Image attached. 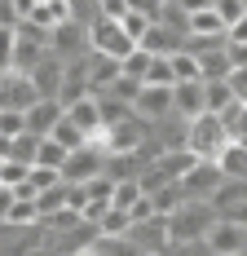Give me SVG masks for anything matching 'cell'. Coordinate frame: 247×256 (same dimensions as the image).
<instances>
[{"label":"cell","instance_id":"obj_1","mask_svg":"<svg viewBox=\"0 0 247 256\" xmlns=\"http://www.w3.org/2000/svg\"><path fill=\"white\" fill-rule=\"evenodd\" d=\"M212 226H216V208L212 204H181L176 212L164 216L168 243H203Z\"/></svg>","mask_w":247,"mask_h":256},{"label":"cell","instance_id":"obj_2","mask_svg":"<svg viewBox=\"0 0 247 256\" xmlns=\"http://www.w3.org/2000/svg\"><path fill=\"white\" fill-rule=\"evenodd\" d=\"M225 146H230V132H225L221 115H194L186 124V150L194 154V159H212L216 164V154Z\"/></svg>","mask_w":247,"mask_h":256},{"label":"cell","instance_id":"obj_3","mask_svg":"<svg viewBox=\"0 0 247 256\" xmlns=\"http://www.w3.org/2000/svg\"><path fill=\"white\" fill-rule=\"evenodd\" d=\"M221 168L212 164V159H194L181 177H176V190H181V199L186 204H212V194H216V186H221Z\"/></svg>","mask_w":247,"mask_h":256},{"label":"cell","instance_id":"obj_4","mask_svg":"<svg viewBox=\"0 0 247 256\" xmlns=\"http://www.w3.org/2000/svg\"><path fill=\"white\" fill-rule=\"evenodd\" d=\"M102 159H106V150H102V142H84V146H75L71 154H66V164H62V186H84V181L102 177Z\"/></svg>","mask_w":247,"mask_h":256},{"label":"cell","instance_id":"obj_5","mask_svg":"<svg viewBox=\"0 0 247 256\" xmlns=\"http://www.w3.org/2000/svg\"><path fill=\"white\" fill-rule=\"evenodd\" d=\"M49 53L58 58V62H80V58H88V26L80 22H58L49 31Z\"/></svg>","mask_w":247,"mask_h":256},{"label":"cell","instance_id":"obj_6","mask_svg":"<svg viewBox=\"0 0 247 256\" xmlns=\"http://www.w3.org/2000/svg\"><path fill=\"white\" fill-rule=\"evenodd\" d=\"M203 243H208L212 256H238V252H247V230L234 226V221H225V216H216V226L208 230Z\"/></svg>","mask_w":247,"mask_h":256},{"label":"cell","instance_id":"obj_7","mask_svg":"<svg viewBox=\"0 0 247 256\" xmlns=\"http://www.w3.org/2000/svg\"><path fill=\"white\" fill-rule=\"evenodd\" d=\"M40 102V93H36V84L18 71H4L0 76V110H26V106Z\"/></svg>","mask_w":247,"mask_h":256},{"label":"cell","instance_id":"obj_8","mask_svg":"<svg viewBox=\"0 0 247 256\" xmlns=\"http://www.w3.org/2000/svg\"><path fill=\"white\" fill-rule=\"evenodd\" d=\"M128 243H132L142 256H159L164 248H168L164 216H150V221H137V226H128Z\"/></svg>","mask_w":247,"mask_h":256},{"label":"cell","instance_id":"obj_9","mask_svg":"<svg viewBox=\"0 0 247 256\" xmlns=\"http://www.w3.org/2000/svg\"><path fill=\"white\" fill-rule=\"evenodd\" d=\"M132 115L137 120H164V115H172V88L142 84V93L132 98Z\"/></svg>","mask_w":247,"mask_h":256},{"label":"cell","instance_id":"obj_10","mask_svg":"<svg viewBox=\"0 0 247 256\" xmlns=\"http://www.w3.org/2000/svg\"><path fill=\"white\" fill-rule=\"evenodd\" d=\"M58 120H62V102H58V98H40L36 106L22 110V128L31 132V137H49Z\"/></svg>","mask_w":247,"mask_h":256},{"label":"cell","instance_id":"obj_11","mask_svg":"<svg viewBox=\"0 0 247 256\" xmlns=\"http://www.w3.org/2000/svg\"><path fill=\"white\" fill-rule=\"evenodd\" d=\"M84 80H88V93L98 98V93H106V88L120 80V62L106 58V53H88V58H84Z\"/></svg>","mask_w":247,"mask_h":256},{"label":"cell","instance_id":"obj_12","mask_svg":"<svg viewBox=\"0 0 247 256\" xmlns=\"http://www.w3.org/2000/svg\"><path fill=\"white\" fill-rule=\"evenodd\" d=\"M181 40H186V36H176V31H168V26L150 22L146 36L137 40V49L150 53V58H172V53H181Z\"/></svg>","mask_w":247,"mask_h":256},{"label":"cell","instance_id":"obj_13","mask_svg":"<svg viewBox=\"0 0 247 256\" xmlns=\"http://www.w3.org/2000/svg\"><path fill=\"white\" fill-rule=\"evenodd\" d=\"M172 115L176 120H194L203 115V80H186V84H172Z\"/></svg>","mask_w":247,"mask_h":256},{"label":"cell","instance_id":"obj_14","mask_svg":"<svg viewBox=\"0 0 247 256\" xmlns=\"http://www.w3.org/2000/svg\"><path fill=\"white\" fill-rule=\"evenodd\" d=\"M62 66H66V62H58L53 53H44V58L36 62V71H31L26 80L36 84L40 98H58V88H62Z\"/></svg>","mask_w":247,"mask_h":256},{"label":"cell","instance_id":"obj_15","mask_svg":"<svg viewBox=\"0 0 247 256\" xmlns=\"http://www.w3.org/2000/svg\"><path fill=\"white\" fill-rule=\"evenodd\" d=\"M66 18H71L66 0H36V9L26 14V22L36 26V31H44V36H49V31H53L58 22H66Z\"/></svg>","mask_w":247,"mask_h":256},{"label":"cell","instance_id":"obj_16","mask_svg":"<svg viewBox=\"0 0 247 256\" xmlns=\"http://www.w3.org/2000/svg\"><path fill=\"white\" fill-rule=\"evenodd\" d=\"M66 120H71V124L80 128L84 137H88V142H93V137L102 132V120H98V102H93V98H80V102H71V106H66Z\"/></svg>","mask_w":247,"mask_h":256},{"label":"cell","instance_id":"obj_17","mask_svg":"<svg viewBox=\"0 0 247 256\" xmlns=\"http://www.w3.org/2000/svg\"><path fill=\"white\" fill-rule=\"evenodd\" d=\"M216 168H221V177H230V181H247V146L230 142V146L216 154Z\"/></svg>","mask_w":247,"mask_h":256},{"label":"cell","instance_id":"obj_18","mask_svg":"<svg viewBox=\"0 0 247 256\" xmlns=\"http://www.w3.org/2000/svg\"><path fill=\"white\" fill-rule=\"evenodd\" d=\"M230 102H238V98L230 93L225 80H203V115H221Z\"/></svg>","mask_w":247,"mask_h":256},{"label":"cell","instance_id":"obj_19","mask_svg":"<svg viewBox=\"0 0 247 256\" xmlns=\"http://www.w3.org/2000/svg\"><path fill=\"white\" fill-rule=\"evenodd\" d=\"M93 102H98V120H102V128H115V124H124V120L132 115V106L120 102V98H110V93H98Z\"/></svg>","mask_w":247,"mask_h":256},{"label":"cell","instance_id":"obj_20","mask_svg":"<svg viewBox=\"0 0 247 256\" xmlns=\"http://www.w3.org/2000/svg\"><path fill=\"white\" fill-rule=\"evenodd\" d=\"M93 252L98 256H142L128 243V234H98V238H93Z\"/></svg>","mask_w":247,"mask_h":256},{"label":"cell","instance_id":"obj_21","mask_svg":"<svg viewBox=\"0 0 247 256\" xmlns=\"http://www.w3.org/2000/svg\"><path fill=\"white\" fill-rule=\"evenodd\" d=\"M66 154L53 137H40V146H36V168H53V172H62V164H66Z\"/></svg>","mask_w":247,"mask_h":256},{"label":"cell","instance_id":"obj_22","mask_svg":"<svg viewBox=\"0 0 247 256\" xmlns=\"http://www.w3.org/2000/svg\"><path fill=\"white\" fill-rule=\"evenodd\" d=\"M194 62H198V80H225L230 76V58H225V49L203 53V58H194Z\"/></svg>","mask_w":247,"mask_h":256},{"label":"cell","instance_id":"obj_23","mask_svg":"<svg viewBox=\"0 0 247 256\" xmlns=\"http://www.w3.org/2000/svg\"><path fill=\"white\" fill-rule=\"evenodd\" d=\"M49 137L58 142V146H62V150H75V146H84V142H88V137H84V132H80V128H75L71 120H66V110H62V120L53 124V132H49Z\"/></svg>","mask_w":247,"mask_h":256},{"label":"cell","instance_id":"obj_24","mask_svg":"<svg viewBox=\"0 0 247 256\" xmlns=\"http://www.w3.org/2000/svg\"><path fill=\"white\" fill-rule=\"evenodd\" d=\"M154 22H159V26H168V31H176V36H190V14H186L181 4H164Z\"/></svg>","mask_w":247,"mask_h":256},{"label":"cell","instance_id":"obj_25","mask_svg":"<svg viewBox=\"0 0 247 256\" xmlns=\"http://www.w3.org/2000/svg\"><path fill=\"white\" fill-rule=\"evenodd\" d=\"M36 146H40V137H31V132H18V137L9 142V159L31 168V164H36Z\"/></svg>","mask_w":247,"mask_h":256},{"label":"cell","instance_id":"obj_26","mask_svg":"<svg viewBox=\"0 0 247 256\" xmlns=\"http://www.w3.org/2000/svg\"><path fill=\"white\" fill-rule=\"evenodd\" d=\"M150 204H154V216H168V212H176L186 199H181V190H176V181H172V186H159V190L150 194Z\"/></svg>","mask_w":247,"mask_h":256},{"label":"cell","instance_id":"obj_27","mask_svg":"<svg viewBox=\"0 0 247 256\" xmlns=\"http://www.w3.org/2000/svg\"><path fill=\"white\" fill-rule=\"evenodd\" d=\"M190 36H225V22L212 14V9H203V14H190Z\"/></svg>","mask_w":247,"mask_h":256},{"label":"cell","instance_id":"obj_28","mask_svg":"<svg viewBox=\"0 0 247 256\" xmlns=\"http://www.w3.org/2000/svg\"><path fill=\"white\" fill-rule=\"evenodd\" d=\"M93 230H98V234H128V212H120V208H106L98 221H93Z\"/></svg>","mask_w":247,"mask_h":256},{"label":"cell","instance_id":"obj_29","mask_svg":"<svg viewBox=\"0 0 247 256\" xmlns=\"http://www.w3.org/2000/svg\"><path fill=\"white\" fill-rule=\"evenodd\" d=\"M137 199H142V186H137V181H115V190H110V208L128 212Z\"/></svg>","mask_w":247,"mask_h":256},{"label":"cell","instance_id":"obj_30","mask_svg":"<svg viewBox=\"0 0 247 256\" xmlns=\"http://www.w3.org/2000/svg\"><path fill=\"white\" fill-rule=\"evenodd\" d=\"M168 66H172V84H186V80H198V62L190 53H172L168 58Z\"/></svg>","mask_w":247,"mask_h":256},{"label":"cell","instance_id":"obj_31","mask_svg":"<svg viewBox=\"0 0 247 256\" xmlns=\"http://www.w3.org/2000/svg\"><path fill=\"white\" fill-rule=\"evenodd\" d=\"M9 226H36L40 221V212H36V199H14V208H9V216H4Z\"/></svg>","mask_w":247,"mask_h":256},{"label":"cell","instance_id":"obj_32","mask_svg":"<svg viewBox=\"0 0 247 256\" xmlns=\"http://www.w3.org/2000/svg\"><path fill=\"white\" fill-rule=\"evenodd\" d=\"M146 66H150V53L132 49V53L120 62V76H128V80H137V84H142V80H146Z\"/></svg>","mask_w":247,"mask_h":256},{"label":"cell","instance_id":"obj_33","mask_svg":"<svg viewBox=\"0 0 247 256\" xmlns=\"http://www.w3.org/2000/svg\"><path fill=\"white\" fill-rule=\"evenodd\" d=\"M142 84H159V88H172V66H168V58H150L146 80H142Z\"/></svg>","mask_w":247,"mask_h":256},{"label":"cell","instance_id":"obj_34","mask_svg":"<svg viewBox=\"0 0 247 256\" xmlns=\"http://www.w3.org/2000/svg\"><path fill=\"white\" fill-rule=\"evenodd\" d=\"M26 186L40 194V190H53V186H62V177H58L53 168H36V164H31V168H26Z\"/></svg>","mask_w":247,"mask_h":256},{"label":"cell","instance_id":"obj_35","mask_svg":"<svg viewBox=\"0 0 247 256\" xmlns=\"http://www.w3.org/2000/svg\"><path fill=\"white\" fill-rule=\"evenodd\" d=\"M58 208H66V204H62V186H53V190H40V194H36V212H40V221L53 216Z\"/></svg>","mask_w":247,"mask_h":256},{"label":"cell","instance_id":"obj_36","mask_svg":"<svg viewBox=\"0 0 247 256\" xmlns=\"http://www.w3.org/2000/svg\"><path fill=\"white\" fill-rule=\"evenodd\" d=\"M212 14H216L225 26H234L238 18H247V14H243V0H212Z\"/></svg>","mask_w":247,"mask_h":256},{"label":"cell","instance_id":"obj_37","mask_svg":"<svg viewBox=\"0 0 247 256\" xmlns=\"http://www.w3.org/2000/svg\"><path fill=\"white\" fill-rule=\"evenodd\" d=\"M146 26H150V18H142V14H132V9H128V14L120 18V31L128 36V40H132V44H137V40L146 36Z\"/></svg>","mask_w":247,"mask_h":256},{"label":"cell","instance_id":"obj_38","mask_svg":"<svg viewBox=\"0 0 247 256\" xmlns=\"http://www.w3.org/2000/svg\"><path fill=\"white\" fill-rule=\"evenodd\" d=\"M22 181H26V164H14V159H4V164H0V186L18 190Z\"/></svg>","mask_w":247,"mask_h":256},{"label":"cell","instance_id":"obj_39","mask_svg":"<svg viewBox=\"0 0 247 256\" xmlns=\"http://www.w3.org/2000/svg\"><path fill=\"white\" fill-rule=\"evenodd\" d=\"M14 44H18L14 26H0V71H14Z\"/></svg>","mask_w":247,"mask_h":256},{"label":"cell","instance_id":"obj_40","mask_svg":"<svg viewBox=\"0 0 247 256\" xmlns=\"http://www.w3.org/2000/svg\"><path fill=\"white\" fill-rule=\"evenodd\" d=\"M106 93H110V98H120V102H128V106H132V98L142 93V84H137V80H128V76H120L115 84H110V88H106Z\"/></svg>","mask_w":247,"mask_h":256},{"label":"cell","instance_id":"obj_41","mask_svg":"<svg viewBox=\"0 0 247 256\" xmlns=\"http://www.w3.org/2000/svg\"><path fill=\"white\" fill-rule=\"evenodd\" d=\"M22 128V110H0V137H18Z\"/></svg>","mask_w":247,"mask_h":256},{"label":"cell","instance_id":"obj_42","mask_svg":"<svg viewBox=\"0 0 247 256\" xmlns=\"http://www.w3.org/2000/svg\"><path fill=\"white\" fill-rule=\"evenodd\" d=\"M124 14H128V0H98V18L106 22H120Z\"/></svg>","mask_w":247,"mask_h":256},{"label":"cell","instance_id":"obj_43","mask_svg":"<svg viewBox=\"0 0 247 256\" xmlns=\"http://www.w3.org/2000/svg\"><path fill=\"white\" fill-rule=\"evenodd\" d=\"M159 256H212V252H208V243H168Z\"/></svg>","mask_w":247,"mask_h":256},{"label":"cell","instance_id":"obj_44","mask_svg":"<svg viewBox=\"0 0 247 256\" xmlns=\"http://www.w3.org/2000/svg\"><path fill=\"white\" fill-rule=\"evenodd\" d=\"M154 216V204H150V194H142L137 204L128 208V226H137V221H150Z\"/></svg>","mask_w":247,"mask_h":256},{"label":"cell","instance_id":"obj_45","mask_svg":"<svg viewBox=\"0 0 247 256\" xmlns=\"http://www.w3.org/2000/svg\"><path fill=\"white\" fill-rule=\"evenodd\" d=\"M128 9H132V14H142V18H150V22H154L164 4H159V0H128Z\"/></svg>","mask_w":247,"mask_h":256},{"label":"cell","instance_id":"obj_46","mask_svg":"<svg viewBox=\"0 0 247 256\" xmlns=\"http://www.w3.org/2000/svg\"><path fill=\"white\" fill-rule=\"evenodd\" d=\"M225 44H247V18H238L234 26H225Z\"/></svg>","mask_w":247,"mask_h":256},{"label":"cell","instance_id":"obj_47","mask_svg":"<svg viewBox=\"0 0 247 256\" xmlns=\"http://www.w3.org/2000/svg\"><path fill=\"white\" fill-rule=\"evenodd\" d=\"M225 58L230 66H247V44H225Z\"/></svg>","mask_w":247,"mask_h":256},{"label":"cell","instance_id":"obj_48","mask_svg":"<svg viewBox=\"0 0 247 256\" xmlns=\"http://www.w3.org/2000/svg\"><path fill=\"white\" fill-rule=\"evenodd\" d=\"M225 221H234V226H243L247 230V204H238V208H230V212H221Z\"/></svg>","mask_w":247,"mask_h":256},{"label":"cell","instance_id":"obj_49","mask_svg":"<svg viewBox=\"0 0 247 256\" xmlns=\"http://www.w3.org/2000/svg\"><path fill=\"white\" fill-rule=\"evenodd\" d=\"M9 208H14V190L0 186V226H4V216H9Z\"/></svg>","mask_w":247,"mask_h":256},{"label":"cell","instance_id":"obj_50","mask_svg":"<svg viewBox=\"0 0 247 256\" xmlns=\"http://www.w3.org/2000/svg\"><path fill=\"white\" fill-rule=\"evenodd\" d=\"M172 4H181L186 14H203V9H212V0H172Z\"/></svg>","mask_w":247,"mask_h":256},{"label":"cell","instance_id":"obj_51","mask_svg":"<svg viewBox=\"0 0 247 256\" xmlns=\"http://www.w3.org/2000/svg\"><path fill=\"white\" fill-rule=\"evenodd\" d=\"M75 256H98V252H93V248H84V252H75Z\"/></svg>","mask_w":247,"mask_h":256},{"label":"cell","instance_id":"obj_52","mask_svg":"<svg viewBox=\"0 0 247 256\" xmlns=\"http://www.w3.org/2000/svg\"><path fill=\"white\" fill-rule=\"evenodd\" d=\"M159 4H172V0H159Z\"/></svg>","mask_w":247,"mask_h":256},{"label":"cell","instance_id":"obj_53","mask_svg":"<svg viewBox=\"0 0 247 256\" xmlns=\"http://www.w3.org/2000/svg\"><path fill=\"white\" fill-rule=\"evenodd\" d=\"M238 146H247V137H243V142H238Z\"/></svg>","mask_w":247,"mask_h":256},{"label":"cell","instance_id":"obj_54","mask_svg":"<svg viewBox=\"0 0 247 256\" xmlns=\"http://www.w3.org/2000/svg\"><path fill=\"white\" fill-rule=\"evenodd\" d=\"M243 14H247V0H243Z\"/></svg>","mask_w":247,"mask_h":256},{"label":"cell","instance_id":"obj_55","mask_svg":"<svg viewBox=\"0 0 247 256\" xmlns=\"http://www.w3.org/2000/svg\"><path fill=\"white\" fill-rule=\"evenodd\" d=\"M238 256H247V252H238Z\"/></svg>","mask_w":247,"mask_h":256},{"label":"cell","instance_id":"obj_56","mask_svg":"<svg viewBox=\"0 0 247 256\" xmlns=\"http://www.w3.org/2000/svg\"><path fill=\"white\" fill-rule=\"evenodd\" d=\"M0 164H4V159H0Z\"/></svg>","mask_w":247,"mask_h":256},{"label":"cell","instance_id":"obj_57","mask_svg":"<svg viewBox=\"0 0 247 256\" xmlns=\"http://www.w3.org/2000/svg\"><path fill=\"white\" fill-rule=\"evenodd\" d=\"M0 76H4V71H0Z\"/></svg>","mask_w":247,"mask_h":256}]
</instances>
